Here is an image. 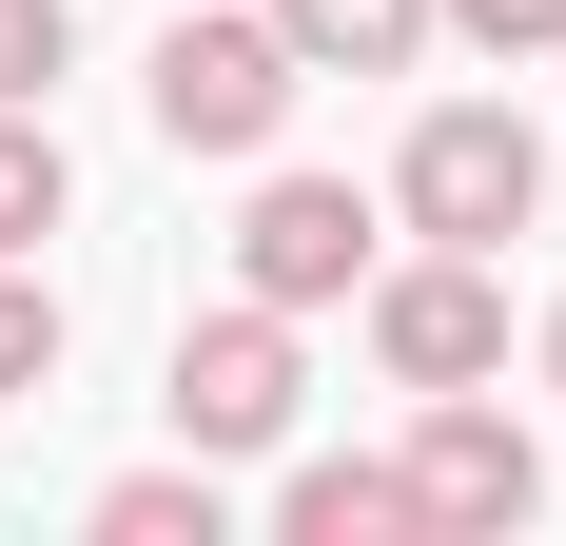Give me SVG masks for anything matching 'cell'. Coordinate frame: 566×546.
<instances>
[{
	"label": "cell",
	"instance_id": "6da1fadb",
	"mask_svg": "<svg viewBox=\"0 0 566 546\" xmlns=\"http://www.w3.org/2000/svg\"><path fill=\"white\" fill-rule=\"evenodd\" d=\"M137 98H157V137H176V157H274V137H293V98H313V59L274 40V0H176V20H157V59H137Z\"/></svg>",
	"mask_w": 566,
	"mask_h": 546
},
{
	"label": "cell",
	"instance_id": "7a4b0ae2",
	"mask_svg": "<svg viewBox=\"0 0 566 546\" xmlns=\"http://www.w3.org/2000/svg\"><path fill=\"white\" fill-rule=\"evenodd\" d=\"M527 216H547V117H527V98H430V117L391 137V234L509 254Z\"/></svg>",
	"mask_w": 566,
	"mask_h": 546
},
{
	"label": "cell",
	"instance_id": "3957f363",
	"mask_svg": "<svg viewBox=\"0 0 566 546\" xmlns=\"http://www.w3.org/2000/svg\"><path fill=\"white\" fill-rule=\"evenodd\" d=\"M352 313H371V371L391 390H509V254H430L410 234V254H371Z\"/></svg>",
	"mask_w": 566,
	"mask_h": 546
},
{
	"label": "cell",
	"instance_id": "277c9868",
	"mask_svg": "<svg viewBox=\"0 0 566 546\" xmlns=\"http://www.w3.org/2000/svg\"><path fill=\"white\" fill-rule=\"evenodd\" d=\"M293 313L274 293H216V313H176V371H157V410H176V449H216V469H254V449H293Z\"/></svg>",
	"mask_w": 566,
	"mask_h": 546
},
{
	"label": "cell",
	"instance_id": "5b68a950",
	"mask_svg": "<svg viewBox=\"0 0 566 546\" xmlns=\"http://www.w3.org/2000/svg\"><path fill=\"white\" fill-rule=\"evenodd\" d=\"M410 527H450V546H509L527 507H547V449H527L509 390H410Z\"/></svg>",
	"mask_w": 566,
	"mask_h": 546
},
{
	"label": "cell",
	"instance_id": "8992f818",
	"mask_svg": "<svg viewBox=\"0 0 566 546\" xmlns=\"http://www.w3.org/2000/svg\"><path fill=\"white\" fill-rule=\"evenodd\" d=\"M371 254H391V196H352V176H254V216H234V293H274L293 332L352 313Z\"/></svg>",
	"mask_w": 566,
	"mask_h": 546
},
{
	"label": "cell",
	"instance_id": "52a82bcc",
	"mask_svg": "<svg viewBox=\"0 0 566 546\" xmlns=\"http://www.w3.org/2000/svg\"><path fill=\"white\" fill-rule=\"evenodd\" d=\"M274 546H430V527H410V469L313 449V469H274Z\"/></svg>",
	"mask_w": 566,
	"mask_h": 546
},
{
	"label": "cell",
	"instance_id": "ba28073f",
	"mask_svg": "<svg viewBox=\"0 0 566 546\" xmlns=\"http://www.w3.org/2000/svg\"><path fill=\"white\" fill-rule=\"evenodd\" d=\"M274 40L313 78H410V59L450 40V0H274Z\"/></svg>",
	"mask_w": 566,
	"mask_h": 546
},
{
	"label": "cell",
	"instance_id": "9c48e42d",
	"mask_svg": "<svg viewBox=\"0 0 566 546\" xmlns=\"http://www.w3.org/2000/svg\"><path fill=\"white\" fill-rule=\"evenodd\" d=\"M78 527H98V546H216V527H234V489H216V449H176V469H117Z\"/></svg>",
	"mask_w": 566,
	"mask_h": 546
},
{
	"label": "cell",
	"instance_id": "30bf717a",
	"mask_svg": "<svg viewBox=\"0 0 566 546\" xmlns=\"http://www.w3.org/2000/svg\"><path fill=\"white\" fill-rule=\"evenodd\" d=\"M78 216V157H59V98H0V254H40Z\"/></svg>",
	"mask_w": 566,
	"mask_h": 546
},
{
	"label": "cell",
	"instance_id": "8fae6325",
	"mask_svg": "<svg viewBox=\"0 0 566 546\" xmlns=\"http://www.w3.org/2000/svg\"><path fill=\"white\" fill-rule=\"evenodd\" d=\"M40 390H59V273L0 254V410H40Z\"/></svg>",
	"mask_w": 566,
	"mask_h": 546
},
{
	"label": "cell",
	"instance_id": "7c38bea8",
	"mask_svg": "<svg viewBox=\"0 0 566 546\" xmlns=\"http://www.w3.org/2000/svg\"><path fill=\"white\" fill-rule=\"evenodd\" d=\"M78 78V0H0V98H59Z\"/></svg>",
	"mask_w": 566,
	"mask_h": 546
},
{
	"label": "cell",
	"instance_id": "4fadbf2b",
	"mask_svg": "<svg viewBox=\"0 0 566 546\" xmlns=\"http://www.w3.org/2000/svg\"><path fill=\"white\" fill-rule=\"evenodd\" d=\"M450 40H489V59H566V0H450Z\"/></svg>",
	"mask_w": 566,
	"mask_h": 546
},
{
	"label": "cell",
	"instance_id": "5bb4252c",
	"mask_svg": "<svg viewBox=\"0 0 566 546\" xmlns=\"http://www.w3.org/2000/svg\"><path fill=\"white\" fill-rule=\"evenodd\" d=\"M527 351H547V390H566V293H547V332H527Z\"/></svg>",
	"mask_w": 566,
	"mask_h": 546
}]
</instances>
